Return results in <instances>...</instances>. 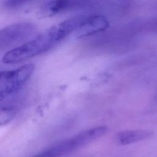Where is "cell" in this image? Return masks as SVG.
<instances>
[{
  "instance_id": "obj_1",
  "label": "cell",
  "mask_w": 157,
  "mask_h": 157,
  "mask_svg": "<svg viewBox=\"0 0 157 157\" xmlns=\"http://www.w3.org/2000/svg\"><path fill=\"white\" fill-rule=\"evenodd\" d=\"M81 20L82 17L74 18L51 27L21 45L6 52L2 58V62L6 64L17 63L48 52L75 31Z\"/></svg>"
},
{
  "instance_id": "obj_2",
  "label": "cell",
  "mask_w": 157,
  "mask_h": 157,
  "mask_svg": "<svg viewBox=\"0 0 157 157\" xmlns=\"http://www.w3.org/2000/svg\"><path fill=\"white\" fill-rule=\"evenodd\" d=\"M34 65L27 64L17 69L4 71L0 75L1 100L17 92L32 75Z\"/></svg>"
},
{
  "instance_id": "obj_3",
  "label": "cell",
  "mask_w": 157,
  "mask_h": 157,
  "mask_svg": "<svg viewBox=\"0 0 157 157\" xmlns=\"http://www.w3.org/2000/svg\"><path fill=\"white\" fill-rule=\"evenodd\" d=\"M36 26L30 23L20 22L9 25L0 31V47L4 48L25 41L36 33Z\"/></svg>"
},
{
  "instance_id": "obj_4",
  "label": "cell",
  "mask_w": 157,
  "mask_h": 157,
  "mask_svg": "<svg viewBox=\"0 0 157 157\" xmlns=\"http://www.w3.org/2000/svg\"><path fill=\"white\" fill-rule=\"evenodd\" d=\"M94 0H50L40 8V13L44 17H50L91 6Z\"/></svg>"
},
{
  "instance_id": "obj_5",
  "label": "cell",
  "mask_w": 157,
  "mask_h": 157,
  "mask_svg": "<svg viewBox=\"0 0 157 157\" xmlns=\"http://www.w3.org/2000/svg\"><path fill=\"white\" fill-rule=\"evenodd\" d=\"M109 27L107 18L101 15H94L83 17L76 29L75 37L80 39L102 31Z\"/></svg>"
},
{
  "instance_id": "obj_6",
  "label": "cell",
  "mask_w": 157,
  "mask_h": 157,
  "mask_svg": "<svg viewBox=\"0 0 157 157\" xmlns=\"http://www.w3.org/2000/svg\"><path fill=\"white\" fill-rule=\"evenodd\" d=\"M152 135L153 132L148 130H126L117 133L115 140L120 145H129L147 139Z\"/></svg>"
},
{
  "instance_id": "obj_7",
  "label": "cell",
  "mask_w": 157,
  "mask_h": 157,
  "mask_svg": "<svg viewBox=\"0 0 157 157\" xmlns=\"http://www.w3.org/2000/svg\"><path fill=\"white\" fill-rule=\"evenodd\" d=\"M15 115V110L11 107H1L0 121L1 125L7 124Z\"/></svg>"
},
{
  "instance_id": "obj_8",
  "label": "cell",
  "mask_w": 157,
  "mask_h": 157,
  "mask_svg": "<svg viewBox=\"0 0 157 157\" xmlns=\"http://www.w3.org/2000/svg\"><path fill=\"white\" fill-rule=\"evenodd\" d=\"M29 0H6L5 3L9 7H15L22 4Z\"/></svg>"
}]
</instances>
